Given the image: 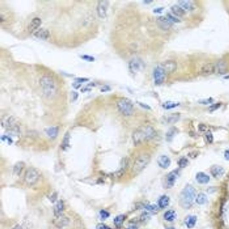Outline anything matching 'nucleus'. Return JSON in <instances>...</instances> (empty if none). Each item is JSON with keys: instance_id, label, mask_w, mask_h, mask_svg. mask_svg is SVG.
<instances>
[{"instance_id": "20", "label": "nucleus", "mask_w": 229, "mask_h": 229, "mask_svg": "<svg viewBox=\"0 0 229 229\" xmlns=\"http://www.w3.org/2000/svg\"><path fill=\"white\" fill-rule=\"evenodd\" d=\"M171 10L173 14L176 16L182 17L185 14V10L180 5H173L171 7Z\"/></svg>"}, {"instance_id": "35", "label": "nucleus", "mask_w": 229, "mask_h": 229, "mask_svg": "<svg viewBox=\"0 0 229 229\" xmlns=\"http://www.w3.org/2000/svg\"><path fill=\"white\" fill-rule=\"evenodd\" d=\"M145 208L147 210L153 212V213H155L156 212L158 211V208L156 205L153 204V205H147L145 207Z\"/></svg>"}, {"instance_id": "18", "label": "nucleus", "mask_w": 229, "mask_h": 229, "mask_svg": "<svg viewBox=\"0 0 229 229\" xmlns=\"http://www.w3.org/2000/svg\"><path fill=\"white\" fill-rule=\"evenodd\" d=\"M64 210V204L63 200H59L54 208V214L55 216L57 218L61 217L63 213Z\"/></svg>"}, {"instance_id": "39", "label": "nucleus", "mask_w": 229, "mask_h": 229, "mask_svg": "<svg viewBox=\"0 0 229 229\" xmlns=\"http://www.w3.org/2000/svg\"><path fill=\"white\" fill-rule=\"evenodd\" d=\"M168 18L171 21V22H174V23H179L180 22V20L177 18H176L174 16L172 15L170 13H168Z\"/></svg>"}, {"instance_id": "4", "label": "nucleus", "mask_w": 229, "mask_h": 229, "mask_svg": "<svg viewBox=\"0 0 229 229\" xmlns=\"http://www.w3.org/2000/svg\"><path fill=\"white\" fill-rule=\"evenodd\" d=\"M151 160V157L147 154H142L136 158L132 167V172L139 174L146 168Z\"/></svg>"}, {"instance_id": "1", "label": "nucleus", "mask_w": 229, "mask_h": 229, "mask_svg": "<svg viewBox=\"0 0 229 229\" xmlns=\"http://www.w3.org/2000/svg\"><path fill=\"white\" fill-rule=\"evenodd\" d=\"M156 131L150 126H143L137 128L132 135L134 144L136 146L141 145L150 141L156 136Z\"/></svg>"}, {"instance_id": "12", "label": "nucleus", "mask_w": 229, "mask_h": 229, "mask_svg": "<svg viewBox=\"0 0 229 229\" xmlns=\"http://www.w3.org/2000/svg\"><path fill=\"white\" fill-rule=\"evenodd\" d=\"M166 74L172 73L177 69V64L173 61H166L161 65Z\"/></svg>"}, {"instance_id": "22", "label": "nucleus", "mask_w": 229, "mask_h": 229, "mask_svg": "<svg viewBox=\"0 0 229 229\" xmlns=\"http://www.w3.org/2000/svg\"><path fill=\"white\" fill-rule=\"evenodd\" d=\"M170 198L168 196L166 195L162 196L158 201V206L161 209H164L169 205Z\"/></svg>"}, {"instance_id": "46", "label": "nucleus", "mask_w": 229, "mask_h": 229, "mask_svg": "<svg viewBox=\"0 0 229 229\" xmlns=\"http://www.w3.org/2000/svg\"><path fill=\"white\" fill-rule=\"evenodd\" d=\"M200 130L201 131H204L206 130V127L204 125H202L200 126V127H199Z\"/></svg>"}, {"instance_id": "27", "label": "nucleus", "mask_w": 229, "mask_h": 229, "mask_svg": "<svg viewBox=\"0 0 229 229\" xmlns=\"http://www.w3.org/2000/svg\"><path fill=\"white\" fill-rule=\"evenodd\" d=\"M58 133V128L57 127H51L47 129V134L51 138H57Z\"/></svg>"}, {"instance_id": "8", "label": "nucleus", "mask_w": 229, "mask_h": 229, "mask_svg": "<svg viewBox=\"0 0 229 229\" xmlns=\"http://www.w3.org/2000/svg\"><path fill=\"white\" fill-rule=\"evenodd\" d=\"M166 75V72L161 65L156 67L154 72V77L155 84L157 85L162 84L164 81Z\"/></svg>"}, {"instance_id": "41", "label": "nucleus", "mask_w": 229, "mask_h": 229, "mask_svg": "<svg viewBox=\"0 0 229 229\" xmlns=\"http://www.w3.org/2000/svg\"><path fill=\"white\" fill-rule=\"evenodd\" d=\"M213 100L212 98H210L209 99H206L202 100H200V102H199L200 103L203 104H208L211 103L213 102Z\"/></svg>"}, {"instance_id": "38", "label": "nucleus", "mask_w": 229, "mask_h": 229, "mask_svg": "<svg viewBox=\"0 0 229 229\" xmlns=\"http://www.w3.org/2000/svg\"><path fill=\"white\" fill-rule=\"evenodd\" d=\"M69 134L67 133L65 135L64 140H63V146H64V148H65L66 147L68 146V145H69Z\"/></svg>"}, {"instance_id": "19", "label": "nucleus", "mask_w": 229, "mask_h": 229, "mask_svg": "<svg viewBox=\"0 0 229 229\" xmlns=\"http://www.w3.org/2000/svg\"><path fill=\"white\" fill-rule=\"evenodd\" d=\"M196 178L197 182L201 184H207L210 180V176L202 172L198 173Z\"/></svg>"}, {"instance_id": "6", "label": "nucleus", "mask_w": 229, "mask_h": 229, "mask_svg": "<svg viewBox=\"0 0 229 229\" xmlns=\"http://www.w3.org/2000/svg\"><path fill=\"white\" fill-rule=\"evenodd\" d=\"M145 68V64L142 59L135 57L132 59L128 63V69L130 72L136 74L141 72Z\"/></svg>"}, {"instance_id": "5", "label": "nucleus", "mask_w": 229, "mask_h": 229, "mask_svg": "<svg viewBox=\"0 0 229 229\" xmlns=\"http://www.w3.org/2000/svg\"><path fill=\"white\" fill-rule=\"evenodd\" d=\"M117 107L120 112L124 116H130L134 113V104L128 98L120 99L117 102Z\"/></svg>"}, {"instance_id": "47", "label": "nucleus", "mask_w": 229, "mask_h": 229, "mask_svg": "<svg viewBox=\"0 0 229 229\" xmlns=\"http://www.w3.org/2000/svg\"><path fill=\"white\" fill-rule=\"evenodd\" d=\"M12 229H22V227L19 225H17Z\"/></svg>"}, {"instance_id": "23", "label": "nucleus", "mask_w": 229, "mask_h": 229, "mask_svg": "<svg viewBox=\"0 0 229 229\" xmlns=\"http://www.w3.org/2000/svg\"><path fill=\"white\" fill-rule=\"evenodd\" d=\"M176 212L173 210H169L166 211L164 215V218L166 221L168 222H172L176 218Z\"/></svg>"}, {"instance_id": "7", "label": "nucleus", "mask_w": 229, "mask_h": 229, "mask_svg": "<svg viewBox=\"0 0 229 229\" xmlns=\"http://www.w3.org/2000/svg\"><path fill=\"white\" fill-rule=\"evenodd\" d=\"M39 179V172L34 168L28 169L25 173L24 180L28 185H33L35 184Z\"/></svg>"}, {"instance_id": "44", "label": "nucleus", "mask_w": 229, "mask_h": 229, "mask_svg": "<svg viewBox=\"0 0 229 229\" xmlns=\"http://www.w3.org/2000/svg\"><path fill=\"white\" fill-rule=\"evenodd\" d=\"M224 157L226 160L229 161V150L225 151L224 153Z\"/></svg>"}, {"instance_id": "40", "label": "nucleus", "mask_w": 229, "mask_h": 229, "mask_svg": "<svg viewBox=\"0 0 229 229\" xmlns=\"http://www.w3.org/2000/svg\"><path fill=\"white\" fill-rule=\"evenodd\" d=\"M96 229H112L103 223H99L97 225Z\"/></svg>"}, {"instance_id": "16", "label": "nucleus", "mask_w": 229, "mask_h": 229, "mask_svg": "<svg viewBox=\"0 0 229 229\" xmlns=\"http://www.w3.org/2000/svg\"><path fill=\"white\" fill-rule=\"evenodd\" d=\"M34 35L39 39L46 40L49 36V32L47 29L40 28L35 32Z\"/></svg>"}, {"instance_id": "14", "label": "nucleus", "mask_w": 229, "mask_h": 229, "mask_svg": "<svg viewBox=\"0 0 229 229\" xmlns=\"http://www.w3.org/2000/svg\"><path fill=\"white\" fill-rule=\"evenodd\" d=\"M157 162L160 168L163 169H167L171 165V160L166 155H161L158 158Z\"/></svg>"}, {"instance_id": "48", "label": "nucleus", "mask_w": 229, "mask_h": 229, "mask_svg": "<svg viewBox=\"0 0 229 229\" xmlns=\"http://www.w3.org/2000/svg\"><path fill=\"white\" fill-rule=\"evenodd\" d=\"M162 10V8H158L156 9H155V12L156 13H160L161 12Z\"/></svg>"}, {"instance_id": "10", "label": "nucleus", "mask_w": 229, "mask_h": 229, "mask_svg": "<svg viewBox=\"0 0 229 229\" xmlns=\"http://www.w3.org/2000/svg\"><path fill=\"white\" fill-rule=\"evenodd\" d=\"M109 2L107 0H101L98 2L97 6V12L99 17L104 19L107 16Z\"/></svg>"}, {"instance_id": "30", "label": "nucleus", "mask_w": 229, "mask_h": 229, "mask_svg": "<svg viewBox=\"0 0 229 229\" xmlns=\"http://www.w3.org/2000/svg\"><path fill=\"white\" fill-rule=\"evenodd\" d=\"M207 196L203 193H200L197 196L196 198V202L198 204H204L207 202Z\"/></svg>"}, {"instance_id": "31", "label": "nucleus", "mask_w": 229, "mask_h": 229, "mask_svg": "<svg viewBox=\"0 0 229 229\" xmlns=\"http://www.w3.org/2000/svg\"><path fill=\"white\" fill-rule=\"evenodd\" d=\"M180 104L172 101H167L162 104V107L166 110H169L178 107Z\"/></svg>"}, {"instance_id": "32", "label": "nucleus", "mask_w": 229, "mask_h": 229, "mask_svg": "<svg viewBox=\"0 0 229 229\" xmlns=\"http://www.w3.org/2000/svg\"><path fill=\"white\" fill-rule=\"evenodd\" d=\"M176 128L175 127H172L170 128L166 134V140L168 141H171L172 139L175 136L176 134Z\"/></svg>"}, {"instance_id": "34", "label": "nucleus", "mask_w": 229, "mask_h": 229, "mask_svg": "<svg viewBox=\"0 0 229 229\" xmlns=\"http://www.w3.org/2000/svg\"><path fill=\"white\" fill-rule=\"evenodd\" d=\"M188 159L185 158H182L181 159H180V160L178 162V165L180 168H184L188 165Z\"/></svg>"}, {"instance_id": "13", "label": "nucleus", "mask_w": 229, "mask_h": 229, "mask_svg": "<svg viewBox=\"0 0 229 229\" xmlns=\"http://www.w3.org/2000/svg\"><path fill=\"white\" fill-rule=\"evenodd\" d=\"M216 68L212 63H208L203 66L200 70V74L203 76H208L214 73Z\"/></svg>"}, {"instance_id": "15", "label": "nucleus", "mask_w": 229, "mask_h": 229, "mask_svg": "<svg viewBox=\"0 0 229 229\" xmlns=\"http://www.w3.org/2000/svg\"><path fill=\"white\" fill-rule=\"evenodd\" d=\"M225 171L223 168L219 166H214L211 169V173L215 178H221L225 173Z\"/></svg>"}, {"instance_id": "37", "label": "nucleus", "mask_w": 229, "mask_h": 229, "mask_svg": "<svg viewBox=\"0 0 229 229\" xmlns=\"http://www.w3.org/2000/svg\"><path fill=\"white\" fill-rule=\"evenodd\" d=\"M206 137L208 142L209 143H211L213 142V140H214V137H213V135H212L210 131H209L206 134Z\"/></svg>"}, {"instance_id": "29", "label": "nucleus", "mask_w": 229, "mask_h": 229, "mask_svg": "<svg viewBox=\"0 0 229 229\" xmlns=\"http://www.w3.org/2000/svg\"><path fill=\"white\" fill-rule=\"evenodd\" d=\"M24 166V164L22 162H17L13 167V172L16 175H20L21 173L22 172Z\"/></svg>"}, {"instance_id": "28", "label": "nucleus", "mask_w": 229, "mask_h": 229, "mask_svg": "<svg viewBox=\"0 0 229 229\" xmlns=\"http://www.w3.org/2000/svg\"><path fill=\"white\" fill-rule=\"evenodd\" d=\"M126 219V216L124 215H119L116 217L114 220V223L117 227H120L123 224L124 222Z\"/></svg>"}, {"instance_id": "49", "label": "nucleus", "mask_w": 229, "mask_h": 229, "mask_svg": "<svg viewBox=\"0 0 229 229\" xmlns=\"http://www.w3.org/2000/svg\"><path fill=\"white\" fill-rule=\"evenodd\" d=\"M175 229V228H174V227H169V228H168V229Z\"/></svg>"}, {"instance_id": "36", "label": "nucleus", "mask_w": 229, "mask_h": 229, "mask_svg": "<svg viewBox=\"0 0 229 229\" xmlns=\"http://www.w3.org/2000/svg\"><path fill=\"white\" fill-rule=\"evenodd\" d=\"M100 215L101 218L103 220L107 219L110 216V214L108 213V212L104 210H102L100 211Z\"/></svg>"}, {"instance_id": "42", "label": "nucleus", "mask_w": 229, "mask_h": 229, "mask_svg": "<svg viewBox=\"0 0 229 229\" xmlns=\"http://www.w3.org/2000/svg\"><path fill=\"white\" fill-rule=\"evenodd\" d=\"M82 57L83 59L88 61H93L95 60V58H93V57H91L88 55H84Z\"/></svg>"}, {"instance_id": "26", "label": "nucleus", "mask_w": 229, "mask_h": 229, "mask_svg": "<svg viewBox=\"0 0 229 229\" xmlns=\"http://www.w3.org/2000/svg\"><path fill=\"white\" fill-rule=\"evenodd\" d=\"M179 3L180 6L182 7L184 9L191 10L193 9L192 3L188 0H180L179 1Z\"/></svg>"}, {"instance_id": "17", "label": "nucleus", "mask_w": 229, "mask_h": 229, "mask_svg": "<svg viewBox=\"0 0 229 229\" xmlns=\"http://www.w3.org/2000/svg\"><path fill=\"white\" fill-rule=\"evenodd\" d=\"M42 23L41 20L39 18L36 17L34 18L30 23L28 27V30L31 33L34 32L38 29Z\"/></svg>"}, {"instance_id": "3", "label": "nucleus", "mask_w": 229, "mask_h": 229, "mask_svg": "<svg viewBox=\"0 0 229 229\" xmlns=\"http://www.w3.org/2000/svg\"><path fill=\"white\" fill-rule=\"evenodd\" d=\"M43 91L46 97L53 98L57 93V87L54 81L50 76H43L39 81Z\"/></svg>"}, {"instance_id": "2", "label": "nucleus", "mask_w": 229, "mask_h": 229, "mask_svg": "<svg viewBox=\"0 0 229 229\" xmlns=\"http://www.w3.org/2000/svg\"><path fill=\"white\" fill-rule=\"evenodd\" d=\"M196 196V191L194 187L188 185L184 188L180 195L179 203L185 209L190 208L193 204Z\"/></svg>"}, {"instance_id": "45", "label": "nucleus", "mask_w": 229, "mask_h": 229, "mask_svg": "<svg viewBox=\"0 0 229 229\" xmlns=\"http://www.w3.org/2000/svg\"><path fill=\"white\" fill-rule=\"evenodd\" d=\"M77 97H78V94H77V93L75 92H73L72 93V98H73V100H75L77 99Z\"/></svg>"}, {"instance_id": "25", "label": "nucleus", "mask_w": 229, "mask_h": 229, "mask_svg": "<svg viewBox=\"0 0 229 229\" xmlns=\"http://www.w3.org/2000/svg\"><path fill=\"white\" fill-rule=\"evenodd\" d=\"M218 71L220 74H224L226 73L228 66L226 62L223 61H219L217 64Z\"/></svg>"}, {"instance_id": "33", "label": "nucleus", "mask_w": 229, "mask_h": 229, "mask_svg": "<svg viewBox=\"0 0 229 229\" xmlns=\"http://www.w3.org/2000/svg\"><path fill=\"white\" fill-rule=\"evenodd\" d=\"M69 222V220L68 218H62L57 223V226L59 228H62L68 225Z\"/></svg>"}, {"instance_id": "24", "label": "nucleus", "mask_w": 229, "mask_h": 229, "mask_svg": "<svg viewBox=\"0 0 229 229\" xmlns=\"http://www.w3.org/2000/svg\"><path fill=\"white\" fill-rule=\"evenodd\" d=\"M179 119L180 114L179 113H172L166 117V121L168 124H173L177 122Z\"/></svg>"}, {"instance_id": "9", "label": "nucleus", "mask_w": 229, "mask_h": 229, "mask_svg": "<svg viewBox=\"0 0 229 229\" xmlns=\"http://www.w3.org/2000/svg\"><path fill=\"white\" fill-rule=\"evenodd\" d=\"M157 25L163 31H168L172 28V23L168 18L164 16H159L156 19Z\"/></svg>"}, {"instance_id": "11", "label": "nucleus", "mask_w": 229, "mask_h": 229, "mask_svg": "<svg viewBox=\"0 0 229 229\" xmlns=\"http://www.w3.org/2000/svg\"><path fill=\"white\" fill-rule=\"evenodd\" d=\"M179 176V171L178 170H175L170 172L166 176V187L168 189L172 188L175 185L176 180Z\"/></svg>"}, {"instance_id": "21", "label": "nucleus", "mask_w": 229, "mask_h": 229, "mask_svg": "<svg viewBox=\"0 0 229 229\" xmlns=\"http://www.w3.org/2000/svg\"><path fill=\"white\" fill-rule=\"evenodd\" d=\"M197 218L195 216H189L186 218L185 223L186 226L189 229L193 228L196 224Z\"/></svg>"}, {"instance_id": "43", "label": "nucleus", "mask_w": 229, "mask_h": 229, "mask_svg": "<svg viewBox=\"0 0 229 229\" xmlns=\"http://www.w3.org/2000/svg\"><path fill=\"white\" fill-rule=\"evenodd\" d=\"M220 107V104L219 103L215 104L214 105H212L210 107V110L211 111H215V110H217V109L219 108Z\"/></svg>"}]
</instances>
